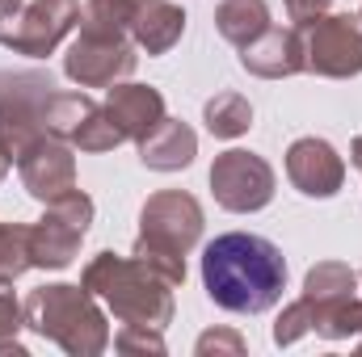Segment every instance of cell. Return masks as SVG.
Listing matches in <instances>:
<instances>
[{
	"mask_svg": "<svg viewBox=\"0 0 362 357\" xmlns=\"http://www.w3.org/2000/svg\"><path fill=\"white\" fill-rule=\"evenodd\" d=\"M202 282L223 311L257 315L278 303L286 282V261L266 236L228 231L202 248Z\"/></svg>",
	"mask_w": 362,
	"mask_h": 357,
	"instance_id": "1",
	"label": "cell"
}]
</instances>
